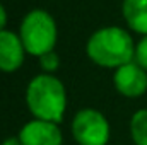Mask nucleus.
<instances>
[{"label": "nucleus", "mask_w": 147, "mask_h": 145, "mask_svg": "<svg viewBox=\"0 0 147 145\" xmlns=\"http://www.w3.org/2000/svg\"><path fill=\"white\" fill-rule=\"evenodd\" d=\"M19 36L28 55L41 56L53 51L58 41V28L51 14L43 9L29 10L19 28Z\"/></svg>", "instance_id": "7ed1b4c3"}, {"label": "nucleus", "mask_w": 147, "mask_h": 145, "mask_svg": "<svg viewBox=\"0 0 147 145\" xmlns=\"http://www.w3.org/2000/svg\"><path fill=\"white\" fill-rule=\"evenodd\" d=\"M134 62H137L144 70H147V36H142L140 41L135 44Z\"/></svg>", "instance_id": "9b49d317"}, {"label": "nucleus", "mask_w": 147, "mask_h": 145, "mask_svg": "<svg viewBox=\"0 0 147 145\" xmlns=\"http://www.w3.org/2000/svg\"><path fill=\"white\" fill-rule=\"evenodd\" d=\"M121 14L134 33L147 36V0H123Z\"/></svg>", "instance_id": "6e6552de"}, {"label": "nucleus", "mask_w": 147, "mask_h": 145, "mask_svg": "<svg viewBox=\"0 0 147 145\" xmlns=\"http://www.w3.org/2000/svg\"><path fill=\"white\" fill-rule=\"evenodd\" d=\"M26 56V48L21 41V36L14 31H0V72L10 73L22 67Z\"/></svg>", "instance_id": "0eeeda50"}, {"label": "nucleus", "mask_w": 147, "mask_h": 145, "mask_svg": "<svg viewBox=\"0 0 147 145\" xmlns=\"http://www.w3.org/2000/svg\"><path fill=\"white\" fill-rule=\"evenodd\" d=\"M17 137L21 138L22 145H62L63 140L58 123L38 118L28 121Z\"/></svg>", "instance_id": "423d86ee"}, {"label": "nucleus", "mask_w": 147, "mask_h": 145, "mask_svg": "<svg viewBox=\"0 0 147 145\" xmlns=\"http://www.w3.org/2000/svg\"><path fill=\"white\" fill-rule=\"evenodd\" d=\"M5 22H7V12H5L3 5L0 3V31L5 29Z\"/></svg>", "instance_id": "f8f14e48"}, {"label": "nucleus", "mask_w": 147, "mask_h": 145, "mask_svg": "<svg viewBox=\"0 0 147 145\" xmlns=\"http://www.w3.org/2000/svg\"><path fill=\"white\" fill-rule=\"evenodd\" d=\"M115 89L125 97H140L147 91V70L137 62L118 67L113 75Z\"/></svg>", "instance_id": "39448f33"}, {"label": "nucleus", "mask_w": 147, "mask_h": 145, "mask_svg": "<svg viewBox=\"0 0 147 145\" xmlns=\"http://www.w3.org/2000/svg\"><path fill=\"white\" fill-rule=\"evenodd\" d=\"M26 104L34 118L60 123L67 111V91L63 82L53 73L33 77L26 87Z\"/></svg>", "instance_id": "f03ea898"}, {"label": "nucleus", "mask_w": 147, "mask_h": 145, "mask_svg": "<svg viewBox=\"0 0 147 145\" xmlns=\"http://www.w3.org/2000/svg\"><path fill=\"white\" fill-rule=\"evenodd\" d=\"M130 135L135 145H147V109H139L132 114Z\"/></svg>", "instance_id": "1a4fd4ad"}, {"label": "nucleus", "mask_w": 147, "mask_h": 145, "mask_svg": "<svg viewBox=\"0 0 147 145\" xmlns=\"http://www.w3.org/2000/svg\"><path fill=\"white\" fill-rule=\"evenodd\" d=\"M0 145H22V144H21V138L19 137H9V138H5Z\"/></svg>", "instance_id": "ddd939ff"}, {"label": "nucleus", "mask_w": 147, "mask_h": 145, "mask_svg": "<svg viewBox=\"0 0 147 145\" xmlns=\"http://www.w3.org/2000/svg\"><path fill=\"white\" fill-rule=\"evenodd\" d=\"M39 67H41L43 73L57 72L58 67H60V56H58V53L53 50V51H48V53L41 55L39 56Z\"/></svg>", "instance_id": "9d476101"}, {"label": "nucleus", "mask_w": 147, "mask_h": 145, "mask_svg": "<svg viewBox=\"0 0 147 145\" xmlns=\"http://www.w3.org/2000/svg\"><path fill=\"white\" fill-rule=\"evenodd\" d=\"M110 135V123L101 111L84 108L74 116L72 137L79 145H106Z\"/></svg>", "instance_id": "20e7f679"}, {"label": "nucleus", "mask_w": 147, "mask_h": 145, "mask_svg": "<svg viewBox=\"0 0 147 145\" xmlns=\"http://www.w3.org/2000/svg\"><path fill=\"white\" fill-rule=\"evenodd\" d=\"M86 53L98 67L116 70L118 67L134 62L135 43L127 29L106 26L89 36L86 43Z\"/></svg>", "instance_id": "f257e3e1"}]
</instances>
